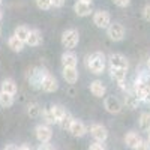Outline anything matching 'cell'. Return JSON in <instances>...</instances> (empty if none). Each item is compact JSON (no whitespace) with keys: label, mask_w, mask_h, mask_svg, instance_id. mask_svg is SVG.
Returning a JSON list of instances; mask_svg holds the SVG:
<instances>
[{"label":"cell","mask_w":150,"mask_h":150,"mask_svg":"<svg viewBox=\"0 0 150 150\" xmlns=\"http://www.w3.org/2000/svg\"><path fill=\"white\" fill-rule=\"evenodd\" d=\"M147 141H149V143H150V129H149V131H147Z\"/></svg>","instance_id":"cell-39"},{"label":"cell","mask_w":150,"mask_h":150,"mask_svg":"<svg viewBox=\"0 0 150 150\" xmlns=\"http://www.w3.org/2000/svg\"><path fill=\"white\" fill-rule=\"evenodd\" d=\"M80 2H84V3H89V5H92V0H80Z\"/></svg>","instance_id":"cell-38"},{"label":"cell","mask_w":150,"mask_h":150,"mask_svg":"<svg viewBox=\"0 0 150 150\" xmlns=\"http://www.w3.org/2000/svg\"><path fill=\"white\" fill-rule=\"evenodd\" d=\"M69 132L72 137H75V138H81V137L86 135L87 132V128H86V125L81 122V120H77L75 119L71 125V128H69Z\"/></svg>","instance_id":"cell-10"},{"label":"cell","mask_w":150,"mask_h":150,"mask_svg":"<svg viewBox=\"0 0 150 150\" xmlns=\"http://www.w3.org/2000/svg\"><path fill=\"white\" fill-rule=\"evenodd\" d=\"M147 68H149V69H150V57H149V59H147Z\"/></svg>","instance_id":"cell-40"},{"label":"cell","mask_w":150,"mask_h":150,"mask_svg":"<svg viewBox=\"0 0 150 150\" xmlns=\"http://www.w3.org/2000/svg\"><path fill=\"white\" fill-rule=\"evenodd\" d=\"M3 150H18V147H17L15 144H6Z\"/></svg>","instance_id":"cell-36"},{"label":"cell","mask_w":150,"mask_h":150,"mask_svg":"<svg viewBox=\"0 0 150 150\" xmlns=\"http://www.w3.org/2000/svg\"><path fill=\"white\" fill-rule=\"evenodd\" d=\"M110 75H111V78H112V80H116L119 84L126 80V71L119 69V68H112V66H110Z\"/></svg>","instance_id":"cell-21"},{"label":"cell","mask_w":150,"mask_h":150,"mask_svg":"<svg viewBox=\"0 0 150 150\" xmlns=\"http://www.w3.org/2000/svg\"><path fill=\"white\" fill-rule=\"evenodd\" d=\"M14 105V96L9 95V93H3L0 92V107L3 108H9Z\"/></svg>","instance_id":"cell-23"},{"label":"cell","mask_w":150,"mask_h":150,"mask_svg":"<svg viewBox=\"0 0 150 150\" xmlns=\"http://www.w3.org/2000/svg\"><path fill=\"white\" fill-rule=\"evenodd\" d=\"M41 89L47 93H54L59 89V81L56 80V77H53L51 74H47L44 77V80H42Z\"/></svg>","instance_id":"cell-9"},{"label":"cell","mask_w":150,"mask_h":150,"mask_svg":"<svg viewBox=\"0 0 150 150\" xmlns=\"http://www.w3.org/2000/svg\"><path fill=\"white\" fill-rule=\"evenodd\" d=\"M0 5H2V0H0Z\"/></svg>","instance_id":"cell-43"},{"label":"cell","mask_w":150,"mask_h":150,"mask_svg":"<svg viewBox=\"0 0 150 150\" xmlns=\"http://www.w3.org/2000/svg\"><path fill=\"white\" fill-rule=\"evenodd\" d=\"M141 141H143L141 135L138 132H135V131H129L126 135H125V144H126L129 149H134L135 150V147L138 146Z\"/></svg>","instance_id":"cell-11"},{"label":"cell","mask_w":150,"mask_h":150,"mask_svg":"<svg viewBox=\"0 0 150 150\" xmlns=\"http://www.w3.org/2000/svg\"><path fill=\"white\" fill-rule=\"evenodd\" d=\"M51 5L54 8H62V6L65 5V0H51Z\"/></svg>","instance_id":"cell-35"},{"label":"cell","mask_w":150,"mask_h":150,"mask_svg":"<svg viewBox=\"0 0 150 150\" xmlns=\"http://www.w3.org/2000/svg\"><path fill=\"white\" fill-rule=\"evenodd\" d=\"M135 150H150V143H149V141H144V140H143V141H141V143H140L138 146L135 147Z\"/></svg>","instance_id":"cell-32"},{"label":"cell","mask_w":150,"mask_h":150,"mask_svg":"<svg viewBox=\"0 0 150 150\" xmlns=\"http://www.w3.org/2000/svg\"><path fill=\"white\" fill-rule=\"evenodd\" d=\"M112 2H114V5L119 6V8H126V6H129L131 0H112Z\"/></svg>","instance_id":"cell-31"},{"label":"cell","mask_w":150,"mask_h":150,"mask_svg":"<svg viewBox=\"0 0 150 150\" xmlns=\"http://www.w3.org/2000/svg\"><path fill=\"white\" fill-rule=\"evenodd\" d=\"M42 119L45 120V125H54V123H57L56 122V119H54V116H53V112L50 111V108H45V110H42Z\"/></svg>","instance_id":"cell-28"},{"label":"cell","mask_w":150,"mask_h":150,"mask_svg":"<svg viewBox=\"0 0 150 150\" xmlns=\"http://www.w3.org/2000/svg\"><path fill=\"white\" fill-rule=\"evenodd\" d=\"M3 18V12H2V9H0V20Z\"/></svg>","instance_id":"cell-41"},{"label":"cell","mask_w":150,"mask_h":150,"mask_svg":"<svg viewBox=\"0 0 150 150\" xmlns=\"http://www.w3.org/2000/svg\"><path fill=\"white\" fill-rule=\"evenodd\" d=\"M0 35H2V29H0Z\"/></svg>","instance_id":"cell-42"},{"label":"cell","mask_w":150,"mask_h":150,"mask_svg":"<svg viewBox=\"0 0 150 150\" xmlns=\"http://www.w3.org/2000/svg\"><path fill=\"white\" fill-rule=\"evenodd\" d=\"M2 92L3 93H9L14 96L17 93V83L12 80V78H6L2 81Z\"/></svg>","instance_id":"cell-18"},{"label":"cell","mask_w":150,"mask_h":150,"mask_svg":"<svg viewBox=\"0 0 150 150\" xmlns=\"http://www.w3.org/2000/svg\"><path fill=\"white\" fill-rule=\"evenodd\" d=\"M104 107H105V110L110 112V114H119V112L123 110L122 102L116 96H107L104 99Z\"/></svg>","instance_id":"cell-7"},{"label":"cell","mask_w":150,"mask_h":150,"mask_svg":"<svg viewBox=\"0 0 150 150\" xmlns=\"http://www.w3.org/2000/svg\"><path fill=\"white\" fill-rule=\"evenodd\" d=\"M74 11L78 17H87V15L92 14V5L78 0V2H75V5H74Z\"/></svg>","instance_id":"cell-14"},{"label":"cell","mask_w":150,"mask_h":150,"mask_svg":"<svg viewBox=\"0 0 150 150\" xmlns=\"http://www.w3.org/2000/svg\"><path fill=\"white\" fill-rule=\"evenodd\" d=\"M8 47L12 50V51H15V53H21L23 50H24V42H21L15 35H12V36L9 38V39H8Z\"/></svg>","instance_id":"cell-19"},{"label":"cell","mask_w":150,"mask_h":150,"mask_svg":"<svg viewBox=\"0 0 150 150\" xmlns=\"http://www.w3.org/2000/svg\"><path fill=\"white\" fill-rule=\"evenodd\" d=\"M42 33L39 32V30H30V35H29V39H27V45H30V47H38V45H41L42 44Z\"/></svg>","instance_id":"cell-17"},{"label":"cell","mask_w":150,"mask_h":150,"mask_svg":"<svg viewBox=\"0 0 150 150\" xmlns=\"http://www.w3.org/2000/svg\"><path fill=\"white\" fill-rule=\"evenodd\" d=\"M35 135H36L38 141H39L41 144L42 143H50V140H51V137H53V131L48 125L42 123V125H38V126L35 128Z\"/></svg>","instance_id":"cell-5"},{"label":"cell","mask_w":150,"mask_h":150,"mask_svg":"<svg viewBox=\"0 0 150 150\" xmlns=\"http://www.w3.org/2000/svg\"><path fill=\"white\" fill-rule=\"evenodd\" d=\"M75 119L72 117V114L71 112H66V114L63 116V119H62L60 122H59V126L63 129V131H69V128H71V125H72V122H74Z\"/></svg>","instance_id":"cell-25"},{"label":"cell","mask_w":150,"mask_h":150,"mask_svg":"<svg viewBox=\"0 0 150 150\" xmlns=\"http://www.w3.org/2000/svg\"><path fill=\"white\" fill-rule=\"evenodd\" d=\"M18 150H32V149H30L29 146H21V147H20Z\"/></svg>","instance_id":"cell-37"},{"label":"cell","mask_w":150,"mask_h":150,"mask_svg":"<svg viewBox=\"0 0 150 150\" xmlns=\"http://www.w3.org/2000/svg\"><path fill=\"white\" fill-rule=\"evenodd\" d=\"M14 35L18 38V39H20L21 42L26 44V42H27V39H29V35H30V29H29L27 26H17V27H15Z\"/></svg>","instance_id":"cell-20"},{"label":"cell","mask_w":150,"mask_h":150,"mask_svg":"<svg viewBox=\"0 0 150 150\" xmlns=\"http://www.w3.org/2000/svg\"><path fill=\"white\" fill-rule=\"evenodd\" d=\"M35 2H36V6L39 9H42V11H47V9H50L53 6L51 0H35Z\"/></svg>","instance_id":"cell-29"},{"label":"cell","mask_w":150,"mask_h":150,"mask_svg":"<svg viewBox=\"0 0 150 150\" xmlns=\"http://www.w3.org/2000/svg\"><path fill=\"white\" fill-rule=\"evenodd\" d=\"M45 75H47V72H44L41 69H32V72H30V84H32V87L41 89V84H42V80H44Z\"/></svg>","instance_id":"cell-13"},{"label":"cell","mask_w":150,"mask_h":150,"mask_svg":"<svg viewBox=\"0 0 150 150\" xmlns=\"http://www.w3.org/2000/svg\"><path fill=\"white\" fill-rule=\"evenodd\" d=\"M93 23H95V26L99 27V29H108L110 24H111V15H110V12L108 11H102V9L95 12Z\"/></svg>","instance_id":"cell-4"},{"label":"cell","mask_w":150,"mask_h":150,"mask_svg":"<svg viewBox=\"0 0 150 150\" xmlns=\"http://www.w3.org/2000/svg\"><path fill=\"white\" fill-rule=\"evenodd\" d=\"M77 63H78V57L75 53L66 51L62 54V65H63V68H77Z\"/></svg>","instance_id":"cell-12"},{"label":"cell","mask_w":150,"mask_h":150,"mask_svg":"<svg viewBox=\"0 0 150 150\" xmlns=\"http://www.w3.org/2000/svg\"><path fill=\"white\" fill-rule=\"evenodd\" d=\"M125 104H126V107H128L129 110H135L137 107H138V104H140V99L135 96V93H132V95H128V96H126V101H125Z\"/></svg>","instance_id":"cell-27"},{"label":"cell","mask_w":150,"mask_h":150,"mask_svg":"<svg viewBox=\"0 0 150 150\" xmlns=\"http://www.w3.org/2000/svg\"><path fill=\"white\" fill-rule=\"evenodd\" d=\"M38 150H54V147L50 144V143H42V144H39Z\"/></svg>","instance_id":"cell-34"},{"label":"cell","mask_w":150,"mask_h":150,"mask_svg":"<svg viewBox=\"0 0 150 150\" xmlns=\"http://www.w3.org/2000/svg\"><path fill=\"white\" fill-rule=\"evenodd\" d=\"M107 35L111 41H114V42H120L125 35H126V30H125V27L122 26L120 23H111L110 24V27L107 29Z\"/></svg>","instance_id":"cell-3"},{"label":"cell","mask_w":150,"mask_h":150,"mask_svg":"<svg viewBox=\"0 0 150 150\" xmlns=\"http://www.w3.org/2000/svg\"><path fill=\"white\" fill-rule=\"evenodd\" d=\"M90 92H92V95L93 96H96V98H102V96H105V93H107V87L101 83V81H93V83H90Z\"/></svg>","instance_id":"cell-16"},{"label":"cell","mask_w":150,"mask_h":150,"mask_svg":"<svg viewBox=\"0 0 150 150\" xmlns=\"http://www.w3.org/2000/svg\"><path fill=\"white\" fill-rule=\"evenodd\" d=\"M105 63H107V59L104 53L101 51H95L87 59V68L92 71V74H96V75L102 74L105 71Z\"/></svg>","instance_id":"cell-1"},{"label":"cell","mask_w":150,"mask_h":150,"mask_svg":"<svg viewBox=\"0 0 150 150\" xmlns=\"http://www.w3.org/2000/svg\"><path fill=\"white\" fill-rule=\"evenodd\" d=\"M62 75H63L65 81L69 83V84H75L78 81V71H77V68H63Z\"/></svg>","instance_id":"cell-15"},{"label":"cell","mask_w":150,"mask_h":150,"mask_svg":"<svg viewBox=\"0 0 150 150\" xmlns=\"http://www.w3.org/2000/svg\"><path fill=\"white\" fill-rule=\"evenodd\" d=\"M80 42V33L77 29H68L62 33V45L65 48L71 50V48H75Z\"/></svg>","instance_id":"cell-2"},{"label":"cell","mask_w":150,"mask_h":150,"mask_svg":"<svg viewBox=\"0 0 150 150\" xmlns=\"http://www.w3.org/2000/svg\"><path fill=\"white\" fill-rule=\"evenodd\" d=\"M89 150H107L105 149V146L102 144V143H93V144H90V147H89Z\"/></svg>","instance_id":"cell-33"},{"label":"cell","mask_w":150,"mask_h":150,"mask_svg":"<svg viewBox=\"0 0 150 150\" xmlns=\"http://www.w3.org/2000/svg\"><path fill=\"white\" fill-rule=\"evenodd\" d=\"M143 18L150 23V3H147V5L143 8Z\"/></svg>","instance_id":"cell-30"},{"label":"cell","mask_w":150,"mask_h":150,"mask_svg":"<svg viewBox=\"0 0 150 150\" xmlns=\"http://www.w3.org/2000/svg\"><path fill=\"white\" fill-rule=\"evenodd\" d=\"M27 114H29L32 119H36V117H39V116L42 114V108L39 107V104L32 102V104H29V107H27Z\"/></svg>","instance_id":"cell-24"},{"label":"cell","mask_w":150,"mask_h":150,"mask_svg":"<svg viewBox=\"0 0 150 150\" xmlns=\"http://www.w3.org/2000/svg\"><path fill=\"white\" fill-rule=\"evenodd\" d=\"M50 111L53 112V116H54V119H56L57 123L63 119V116L68 112V111L65 110V107H62V105H51V107H50Z\"/></svg>","instance_id":"cell-22"},{"label":"cell","mask_w":150,"mask_h":150,"mask_svg":"<svg viewBox=\"0 0 150 150\" xmlns=\"http://www.w3.org/2000/svg\"><path fill=\"white\" fill-rule=\"evenodd\" d=\"M108 62H110V66H112V68H119L123 71H128V68H129V62L120 53H112L108 57Z\"/></svg>","instance_id":"cell-8"},{"label":"cell","mask_w":150,"mask_h":150,"mask_svg":"<svg viewBox=\"0 0 150 150\" xmlns=\"http://www.w3.org/2000/svg\"><path fill=\"white\" fill-rule=\"evenodd\" d=\"M138 125L140 128L144 129V131H149L150 129V112H141V116L138 119Z\"/></svg>","instance_id":"cell-26"},{"label":"cell","mask_w":150,"mask_h":150,"mask_svg":"<svg viewBox=\"0 0 150 150\" xmlns=\"http://www.w3.org/2000/svg\"><path fill=\"white\" fill-rule=\"evenodd\" d=\"M90 134L96 143H104L108 138V129L101 123H93L90 126Z\"/></svg>","instance_id":"cell-6"}]
</instances>
